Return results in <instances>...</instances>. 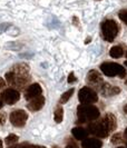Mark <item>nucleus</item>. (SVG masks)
Returning <instances> with one entry per match:
<instances>
[{"label": "nucleus", "instance_id": "obj_1", "mask_svg": "<svg viewBox=\"0 0 127 148\" xmlns=\"http://www.w3.org/2000/svg\"><path fill=\"white\" fill-rule=\"evenodd\" d=\"M99 109L91 104H82L77 108V123H90L99 118Z\"/></svg>", "mask_w": 127, "mask_h": 148}, {"label": "nucleus", "instance_id": "obj_2", "mask_svg": "<svg viewBox=\"0 0 127 148\" xmlns=\"http://www.w3.org/2000/svg\"><path fill=\"white\" fill-rule=\"evenodd\" d=\"M11 71L14 74L12 86H16L18 89L25 88V86L30 82L29 66L26 64H19L14 66Z\"/></svg>", "mask_w": 127, "mask_h": 148}, {"label": "nucleus", "instance_id": "obj_3", "mask_svg": "<svg viewBox=\"0 0 127 148\" xmlns=\"http://www.w3.org/2000/svg\"><path fill=\"white\" fill-rule=\"evenodd\" d=\"M100 28H102L103 37L108 42L114 41L115 38L117 37V35H118V31H119L118 23L115 20H113V19H106V20H104V21L102 22V25H100Z\"/></svg>", "mask_w": 127, "mask_h": 148}, {"label": "nucleus", "instance_id": "obj_4", "mask_svg": "<svg viewBox=\"0 0 127 148\" xmlns=\"http://www.w3.org/2000/svg\"><path fill=\"white\" fill-rule=\"evenodd\" d=\"M88 132L98 138H105L111 133L105 117L103 119H99V120L96 119L94 121H90L89 125H88Z\"/></svg>", "mask_w": 127, "mask_h": 148}, {"label": "nucleus", "instance_id": "obj_5", "mask_svg": "<svg viewBox=\"0 0 127 148\" xmlns=\"http://www.w3.org/2000/svg\"><path fill=\"white\" fill-rule=\"evenodd\" d=\"M100 70L107 77H116V76H118L120 78H124L127 74L126 69L122 65L116 64V62H104V64L100 65Z\"/></svg>", "mask_w": 127, "mask_h": 148}, {"label": "nucleus", "instance_id": "obj_6", "mask_svg": "<svg viewBox=\"0 0 127 148\" xmlns=\"http://www.w3.org/2000/svg\"><path fill=\"white\" fill-rule=\"evenodd\" d=\"M79 101L82 104H94L98 100L97 92L90 87H82L78 94Z\"/></svg>", "mask_w": 127, "mask_h": 148}, {"label": "nucleus", "instance_id": "obj_7", "mask_svg": "<svg viewBox=\"0 0 127 148\" xmlns=\"http://www.w3.org/2000/svg\"><path fill=\"white\" fill-rule=\"evenodd\" d=\"M28 115L23 109H16L10 114V123L16 127H23L27 123Z\"/></svg>", "mask_w": 127, "mask_h": 148}, {"label": "nucleus", "instance_id": "obj_8", "mask_svg": "<svg viewBox=\"0 0 127 148\" xmlns=\"http://www.w3.org/2000/svg\"><path fill=\"white\" fill-rule=\"evenodd\" d=\"M87 82L89 85H91L93 87L97 88L98 90H100L103 85L105 84L102 75L99 74L97 70H90L88 73V75H87Z\"/></svg>", "mask_w": 127, "mask_h": 148}, {"label": "nucleus", "instance_id": "obj_9", "mask_svg": "<svg viewBox=\"0 0 127 148\" xmlns=\"http://www.w3.org/2000/svg\"><path fill=\"white\" fill-rule=\"evenodd\" d=\"M1 95H2V98H3V101L8 105L16 104V103L19 100V98H20L19 91L14 88H9V89L3 90V92H2Z\"/></svg>", "mask_w": 127, "mask_h": 148}, {"label": "nucleus", "instance_id": "obj_10", "mask_svg": "<svg viewBox=\"0 0 127 148\" xmlns=\"http://www.w3.org/2000/svg\"><path fill=\"white\" fill-rule=\"evenodd\" d=\"M43 92V89L40 87L39 84H32L30 85L28 88L26 89V92H25V98L27 100H31L32 98L37 96H40Z\"/></svg>", "mask_w": 127, "mask_h": 148}, {"label": "nucleus", "instance_id": "obj_11", "mask_svg": "<svg viewBox=\"0 0 127 148\" xmlns=\"http://www.w3.org/2000/svg\"><path fill=\"white\" fill-rule=\"evenodd\" d=\"M44 105H45V97L43 96V95H40V96L35 97L31 100H29L27 107L31 111H38L44 107Z\"/></svg>", "mask_w": 127, "mask_h": 148}, {"label": "nucleus", "instance_id": "obj_12", "mask_svg": "<svg viewBox=\"0 0 127 148\" xmlns=\"http://www.w3.org/2000/svg\"><path fill=\"white\" fill-rule=\"evenodd\" d=\"M100 91H102V94L104 96L108 97V96H114V95L119 94L120 89L118 87H115V86H112V85L105 82L104 85H103V87H102V89H100Z\"/></svg>", "mask_w": 127, "mask_h": 148}, {"label": "nucleus", "instance_id": "obj_13", "mask_svg": "<svg viewBox=\"0 0 127 148\" xmlns=\"http://www.w3.org/2000/svg\"><path fill=\"white\" fill-rule=\"evenodd\" d=\"M103 143L98 138H86L82 141V148H100Z\"/></svg>", "mask_w": 127, "mask_h": 148}, {"label": "nucleus", "instance_id": "obj_14", "mask_svg": "<svg viewBox=\"0 0 127 148\" xmlns=\"http://www.w3.org/2000/svg\"><path fill=\"white\" fill-rule=\"evenodd\" d=\"M88 130H86L85 128H82V127H75L73 130H71V134H73V136L75 137L76 139H78V140H84V139H86L87 138V136H88Z\"/></svg>", "mask_w": 127, "mask_h": 148}, {"label": "nucleus", "instance_id": "obj_15", "mask_svg": "<svg viewBox=\"0 0 127 148\" xmlns=\"http://www.w3.org/2000/svg\"><path fill=\"white\" fill-rule=\"evenodd\" d=\"M105 119H106V121H107V125L109 127L111 133L114 132V130L117 128V120H116V117H115L113 114H107V115L105 116Z\"/></svg>", "mask_w": 127, "mask_h": 148}, {"label": "nucleus", "instance_id": "obj_16", "mask_svg": "<svg viewBox=\"0 0 127 148\" xmlns=\"http://www.w3.org/2000/svg\"><path fill=\"white\" fill-rule=\"evenodd\" d=\"M109 55L113 58H120L123 55H124V49L122 46H114L113 48H111L109 50Z\"/></svg>", "mask_w": 127, "mask_h": 148}, {"label": "nucleus", "instance_id": "obj_17", "mask_svg": "<svg viewBox=\"0 0 127 148\" xmlns=\"http://www.w3.org/2000/svg\"><path fill=\"white\" fill-rule=\"evenodd\" d=\"M54 119H55V121L57 123V124H59L62 121V119H64V109H62V107L61 106H57L56 107V109H55V112H54Z\"/></svg>", "mask_w": 127, "mask_h": 148}, {"label": "nucleus", "instance_id": "obj_18", "mask_svg": "<svg viewBox=\"0 0 127 148\" xmlns=\"http://www.w3.org/2000/svg\"><path fill=\"white\" fill-rule=\"evenodd\" d=\"M74 91H75V89L70 88L69 90H67L65 94H62V96H61V98H60V104H66L68 100L70 99V97L73 96Z\"/></svg>", "mask_w": 127, "mask_h": 148}, {"label": "nucleus", "instance_id": "obj_19", "mask_svg": "<svg viewBox=\"0 0 127 148\" xmlns=\"http://www.w3.org/2000/svg\"><path fill=\"white\" fill-rule=\"evenodd\" d=\"M125 139L123 138V135L122 134H115L114 136L112 137V143L113 144H115V145H118V144H122V143H124Z\"/></svg>", "mask_w": 127, "mask_h": 148}, {"label": "nucleus", "instance_id": "obj_20", "mask_svg": "<svg viewBox=\"0 0 127 148\" xmlns=\"http://www.w3.org/2000/svg\"><path fill=\"white\" fill-rule=\"evenodd\" d=\"M17 141H18V136H17V135H14V134H10L7 138H6V144L9 145V146L15 145Z\"/></svg>", "mask_w": 127, "mask_h": 148}, {"label": "nucleus", "instance_id": "obj_21", "mask_svg": "<svg viewBox=\"0 0 127 148\" xmlns=\"http://www.w3.org/2000/svg\"><path fill=\"white\" fill-rule=\"evenodd\" d=\"M118 17L125 25H127V9H122L118 12Z\"/></svg>", "mask_w": 127, "mask_h": 148}, {"label": "nucleus", "instance_id": "obj_22", "mask_svg": "<svg viewBox=\"0 0 127 148\" xmlns=\"http://www.w3.org/2000/svg\"><path fill=\"white\" fill-rule=\"evenodd\" d=\"M9 27H11V23L9 22H3V23H0V34L5 32L9 29Z\"/></svg>", "mask_w": 127, "mask_h": 148}, {"label": "nucleus", "instance_id": "obj_23", "mask_svg": "<svg viewBox=\"0 0 127 148\" xmlns=\"http://www.w3.org/2000/svg\"><path fill=\"white\" fill-rule=\"evenodd\" d=\"M6 120H7V115L5 112H0V126L5 125L6 124Z\"/></svg>", "mask_w": 127, "mask_h": 148}, {"label": "nucleus", "instance_id": "obj_24", "mask_svg": "<svg viewBox=\"0 0 127 148\" xmlns=\"http://www.w3.org/2000/svg\"><path fill=\"white\" fill-rule=\"evenodd\" d=\"M28 144H20V145H11L9 148H29Z\"/></svg>", "mask_w": 127, "mask_h": 148}, {"label": "nucleus", "instance_id": "obj_25", "mask_svg": "<svg viewBox=\"0 0 127 148\" xmlns=\"http://www.w3.org/2000/svg\"><path fill=\"white\" fill-rule=\"evenodd\" d=\"M76 80H77V78L75 77L74 73H70L69 76H68V82H69V84H71V82H75Z\"/></svg>", "mask_w": 127, "mask_h": 148}, {"label": "nucleus", "instance_id": "obj_26", "mask_svg": "<svg viewBox=\"0 0 127 148\" xmlns=\"http://www.w3.org/2000/svg\"><path fill=\"white\" fill-rule=\"evenodd\" d=\"M73 22H74V25H75V26H77V27L79 26V20H78V18H77L76 16H74V17H73Z\"/></svg>", "mask_w": 127, "mask_h": 148}, {"label": "nucleus", "instance_id": "obj_27", "mask_svg": "<svg viewBox=\"0 0 127 148\" xmlns=\"http://www.w3.org/2000/svg\"><path fill=\"white\" fill-rule=\"evenodd\" d=\"M66 148H78V147H77V145H76L75 143H69V144H67Z\"/></svg>", "mask_w": 127, "mask_h": 148}, {"label": "nucleus", "instance_id": "obj_28", "mask_svg": "<svg viewBox=\"0 0 127 148\" xmlns=\"http://www.w3.org/2000/svg\"><path fill=\"white\" fill-rule=\"evenodd\" d=\"M5 86H6V82H5V80H3L2 78H0V89L3 88Z\"/></svg>", "mask_w": 127, "mask_h": 148}, {"label": "nucleus", "instance_id": "obj_29", "mask_svg": "<svg viewBox=\"0 0 127 148\" xmlns=\"http://www.w3.org/2000/svg\"><path fill=\"white\" fill-rule=\"evenodd\" d=\"M3 104H5V101H3V98H2V95H0V109L3 107Z\"/></svg>", "mask_w": 127, "mask_h": 148}, {"label": "nucleus", "instance_id": "obj_30", "mask_svg": "<svg viewBox=\"0 0 127 148\" xmlns=\"http://www.w3.org/2000/svg\"><path fill=\"white\" fill-rule=\"evenodd\" d=\"M29 148H46L44 146H29Z\"/></svg>", "mask_w": 127, "mask_h": 148}, {"label": "nucleus", "instance_id": "obj_31", "mask_svg": "<svg viewBox=\"0 0 127 148\" xmlns=\"http://www.w3.org/2000/svg\"><path fill=\"white\" fill-rule=\"evenodd\" d=\"M90 40H91L90 38H88V39H86V40H85V44H88V42H90Z\"/></svg>", "mask_w": 127, "mask_h": 148}, {"label": "nucleus", "instance_id": "obj_32", "mask_svg": "<svg viewBox=\"0 0 127 148\" xmlns=\"http://www.w3.org/2000/svg\"><path fill=\"white\" fill-rule=\"evenodd\" d=\"M125 141H127V128L126 130H125Z\"/></svg>", "mask_w": 127, "mask_h": 148}, {"label": "nucleus", "instance_id": "obj_33", "mask_svg": "<svg viewBox=\"0 0 127 148\" xmlns=\"http://www.w3.org/2000/svg\"><path fill=\"white\" fill-rule=\"evenodd\" d=\"M124 111H125V114H127V105L124 107Z\"/></svg>", "mask_w": 127, "mask_h": 148}, {"label": "nucleus", "instance_id": "obj_34", "mask_svg": "<svg viewBox=\"0 0 127 148\" xmlns=\"http://www.w3.org/2000/svg\"><path fill=\"white\" fill-rule=\"evenodd\" d=\"M0 148H2V141L0 140Z\"/></svg>", "mask_w": 127, "mask_h": 148}, {"label": "nucleus", "instance_id": "obj_35", "mask_svg": "<svg viewBox=\"0 0 127 148\" xmlns=\"http://www.w3.org/2000/svg\"><path fill=\"white\" fill-rule=\"evenodd\" d=\"M125 66H127V61H125Z\"/></svg>", "mask_w": 127, "mask_h": 148}, {"label": "nucleus", "instance_id": "obj_36", "mask_svg": "<svg viewBox=\"0 0 127 148\" xmlns=\"http://www.w3.org/2000/svg\"><path fill=\"white\" fill-rule=\"evenodd\" d=\"M117 148H126V147H117Z\"/></svg>", "mask_w": 127, "mask_h": 148}, {"label": "nucleus", "instance_id": "obj_37", "mask_svg": "<svg viewBox=\"0 0 127 148\" xmlns=\"http://www.w3.org/2000/svg\"><path fill=\"white\" fill-rule=\"evenodd\" d=\"M54 148H59V147H56V146H55V147H54Z\"/></svg>", "mask_w": 127, "mask_h": 148}, {"label": "nucleus", "instance_id": "obj_38", "mask_svg": "<svg viewBox=\"0 0 127 148\" xmlns=\"http://www.w3.org/2000/svg\"><path fill=\"white\" fill-rule=\"evenodd\" d=\"M125 84H126V86H127V80H126V82H125Z\"/></svg>", "mask_w": 127, "mask_h": 148}, {"label": "nucleus", "instance_id": "obj_39", "mask_svg": "<svg viewBox=\"0 0 127 148\" xmlns=\"http://www.w3.org/2000/svg\"><path fill=\"white\" fill-rule=\"evenodd\" d=\"M126 58H127V51H126Z\"/></svg>", "mask_w": 127, "mask_h": 148}, {"label": "nucleus", "instance_id": "obj_40", "mask_svg": "<svg viewBox=\"0 0 127 148\" xmlns=\"http://www.w3.org/2000/svg\"><path fill=\"white\" fill-rule=\"evenodd\" d=\"M125 143H126V145H127V141H125Z\"/></svg>", "mask_w": 127, "mask_h": 148}, {"label": "nucleus", "instance_id": "obj_41", "mask_svg": "<svg viewBox=\"0 0 127 148\" xmlns=\"http://www.w3.org/2000/svg\"><path fill=\"white\" fill-rule=\"evenodd\" d=\"M98 1H99V0H98Z\"/></svg>", "mask_w": 127, "mask_h": 148}]
</instances>
